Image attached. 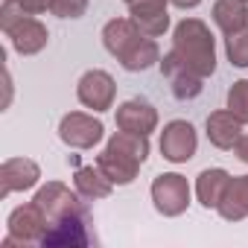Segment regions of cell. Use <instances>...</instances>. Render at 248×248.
<instances>
[{"label": "cell", "mask_w": 248, "mask_h": 248, "mask_svg": "<svg viewBox=\"0 0 248 248\" xmlns=\"http://www.w3.org/2000/svg\"><path fill=\"white\" fill-rule=\"evenodd\" d=\"M199 149V138H196V129L193 123L187 120H172L164 126L161 132V155L170 161V164H187Z\"/></svg>", "instance_id": "8"}, {"label": "cell", "mask_w": 248, "mask_h": 248, "mask_svg": "<svg viewBox=\"0 0 248 248\" xmlns=\"http://www.w3.org/2000/svg\"><path fill=\"white\" fill-rule=\"evenodd\" d=\"M129 3V15L132 21L152 38L164 35L170 30V15H167V3L170 0H126Z\"/></svg>", "instance_id": "12"}, {"label": "cell", "mask_w": 248, "mask_h": 248, "mask_svg": "<svg viewBox=\"0 0 248 248\" xmlns=\"http://www.w3.org/2000/svg\"><path fill=\"white\" fill-rule=\"evenodd\" d=\"M102 44H105V50L129 73L149 70L152 64L161 62L158 41L152 35H146L132 18H114V21H108L102 27Z\"/></svg>", "instance_id": "1"}, {"label": "cell", "mask_w": 248, "mask_h": 248, "mask_svg": "<svg viewBox=\"0 0 248 248\" xmlns=\"http://www.w3.org/2000/svg\"><path fill=\"white\" fill-rule=\"evenodd\" d=\"M6 228H9V236L0 242L3 248H15V245L24 248V245H32V242L41 245V239H44V233L50 228V219L35 202H30V204H21V207H15L9 213Z\"/></svg>", "instance_id": "4"}, {"label": "cell", "mask_w": 248, "mask_h": 248, "mask_svg": "<svg viewBox=\"0 0 248 248\" xmlns=\"http://www.w3.org/2000/svg\"><path fill=\"white\" fill-rule=\"evenodd\" d=\"M102 132H105L102 123L91 114H82V111H70L59 123V138L70 149H93L102 140Z\"/></svg>", "instance_id": "7"}, {"label": "cell", "mask_w": 248, "mask_h": 248, "mask_svg": "<svg viewBox=\"0 0 248 248\" xmlns=\"http://www.w3.org/2000/svg\"><path fill=\"white\" fill-rule=\"evenodd\" d=\"M213 21L225 35L239 32V30L248 27V6L242 0H216L213 3Z\"/></svg>", "instance_id": "20"}, {"label": "cell", "mask_w": 248, "mask_h": 248, "mask_svg": "<svg viewBox=\"0 0 248 248\" xmlns=\"http://www.w3.org/2000/svg\"><path fill=\"white\" fill-rule=\"evenodd\" d=\"M91 216H70V219H62V222H53L41 239L44 248L50 245H70V248H82V245H91L93 236H91Z\"/></svg>", "instance_id": "11"}, {"label": "cell", "mask_w": 248, "mask_h": 248, "mask_svg": "<svg viewBox=\"0 0 248 248\" xmlns=\"http://www.w3.org/2000/svg\"><path fill=\"white\" fill-rule=\"evenodd\" d=\"M225 53L233 67H248V27L225 35Z\"/></svg>", "instance_id": "21"}, {"label": "cell", "mask_w": 248, "mask_h": 248, "mask_svg": "<svg viewBox=\"0 0 248 248\" xmlns=\"http://www.w3.org/2000/svg\"><path fill=\"white\" fill-rule=\"evenodd\" d=\"M6 35H9L12 47H15L21 56H35V53H41V50L47 47V41H50L47 27H44L38 18H32V15H24Z\"/></svg>", "instance_id": "14"}, {"label": "cell", "mask_w": 248, "mask_h": 248, "mask_svg": "<svg viewBox=\"0 0 248 248\" xmlns=\"http://www.w3.org/2000/svg\"><path fill=\"white\" fill-rule=\"evenodd\" d=\"M231 175L222 170V167H213V170H204L199 178H196V196H199V204L202 207H219L222 196H225V187H228Z\"/></svg>", "instance_id": "19"}, {"label": "cell", "mask_w": 248, "mask_h": 248, "mask_svg": "<svg viewBox=\"0 0 248 248\" xmlns=\"http://www.w3.org/2000/svg\"><path fill=\"white\" fill-rule=\"evenodd\" d=\"M41 178V170L30 158H9L0 167V199H6L21 190H32Z\"/></svg>", "instance_id": "10"}, {"label": "cell", "mask_w": 248, "mask_h": 248, "mask_svg": "<svg viewBox=\"0 0 248 248\" xmlns=\"http://www.w3.org/2000/svg\"><path fill=\"white\" fill-rule=\"evenodd\" d=\"M239 138H242V123L228 108L225 111H213L207 117V140L216 149H233Z\"/></svg>", "instance_id": "16"}, {"label": "cell", "mask_w": 248, "mask_h": 248, "mask_svg": "<svg viewBox=\"0 0 248 248\" xmlns=\"http://www.w3.org/2000/svg\"><path fill=\"white\" fill-rule=\"evenodd\" d=\"M50 12L56 18H82L88 12V0H53Z\"/></svg>", "instance_id": "23"}, {"label": "cell", "mask_w": 248, "mask_h": 248, "mask_svg": "<svg viewBox=\"0 0 248 248\" xmlns=\"http://www.w3.org/2000/svg\"><path fill=\"white\" fill-rule=\"evenodd\" d=\"M149 158V135H138V132H126L120 129L117 135H111V140L105 143V149L96 155V167L114 181V184H132L140 172V167Z\"/></svg>", "instance_id": "2"}, {"label": "cell", "mask_w": 248, "mask_h": 248, "mask_svg": "<svg viewBox=\"0 0 248 248\" xmlns=\"http://www.w3.org/2000/svg\"><path fill=\"white\" fill-rule=\"evenodd\" d=\"M242 3H248V0H242Z\"/></svg>", "instance_id": "27"}, {"label": "cell", "mask_w": 248, "mask_h": 248, "mask_svg": "<svg viewBox=\"0 0 248 248\" xmlns=\"http://www.w3.org/2000/svg\"><path fill=\"white\" fill-rule=\"evenodd\" d=\"M170 3H172V6H178V9H196L202 0H170Z\"/></svg>", "instance_id": "26"}, {"label": "cell", "mask_w": 248, "mask_h": 248, "mask_svg": "<svg viewBox=\"0 0 248 248\" xmlns=\"http://www.w3.org/2000/svg\"><path fill=\"white\" fill-rule=\"evenodd\" d=\"M32 202L47 213L50 225H53V222H62V219H70V216H85V213H88L82 196H79L76 190H70L67 184H62V181H47V184L35 193Z\"/></svg>", "instance_id": "5"}, {"label": "cell", "mask_w": 248, "mask_h": 248, "mask_svg": "<svg viewBox=\"0 0 248 248\" xmlns=\"http://www.w3.org/2000/svg\"><path fill=\"white\" fill-rule=\"evenodd\" d=\"M114 93H117V85L111 79V73L105 70H88L79 85H76V96L85 108H93V111H108L114 105Z\"/></svg>", "instance_id": "9"}, {"label": "cell", "mask_w": 248, "mask_h": 248, "mask_svg": "<svg viewBox=\"0 0 248 248\" xmlns=\"http://www.w3.org/2000/svg\"><path fill=\"white\" fill-rule=\"evenodd\" d=\"M228 111L242 123H248V79H239V82H233L231 85V91H228Z\"/></svg>", "instance_id": "22"}, {"label": "cell", "mask_w": 248, "mask_h": 248, "mask_svg": "<svg viewBox=\"0 0 248 248\" xmlns=\"http://www.w3.org/2000/svg\"><path fill=\"white\" fill-rule=\"evenodd\" d=\"M187 70L207 79L216 70V44L210 35V27L199 18H184L172 32V50H170Z\"/></svg>", "instance_id": "3"}, {"label": "cell", "mask_w": 248, "mask_h": 248, "mask_svg": "<svg viewBox=\"0 0 248 248\" xmlns=\"http://www.w3.org/2000/svg\"><path fill=\"white\" fill-rule=\"evenodd\" d=\"M152 204L161 216H181L190 204V184L178 172H164L152 181Z\"/></svg>", "instance_id": "6"}, {"label": "cell", "mask_w": 248, "mask_h": 248, "mask_svg": "<svg viewBox=\"0 0 248 248\" xmlns=\"http://www.w3.org/2000/svg\"><path fill=\"white\" fill-rule=\"evenodd\" d=\"M233 155H236L242 164H248V135H242V138L236 140V146H233Z\"/></svg>", "instance_id": "25"}, {"label": "cell", "mask_w": 248, "mask_h": 248, "mask_svg": "<svg viewBox=\"0 0 248 248\" xmlns=\"http://www.w3.org/2000/svg\"><path fill=\"white\" fill-rule=\"evenodd\" d=\"M18 3L24 6V12H30V15H41V12H47V9L53 6V0H18Z\"/></svg>", "instance_id": "24"}, {"label": "cell", "mask_w": 248, "mask_h": 248, "mask_svg": "<svg viewBox=\"0 0 248 248\" xmlns=\"http://www.w3.org/2000/svg\"><path fill=\"white\" fill-rule=\"evenodd\" d=\"M161 70H164V76H167L170 91H172L175 99H196V96L202 93V82H204V79H202L199 73L187 70L172 53H167V56L161 59Z\"/></svg>", "instance_id": "15"}, {"label": "cell", "mask_w": 248, "mask_h": 248, "mask_svg": "<svg viewBox=\"0 0 248 248\" xmlns=\"http://www.w3.org/2000/svg\"><path fill=\"white\" fill-rule=\"evenodd\" d=\"M216 210L225 222H239L248 216V175H236L228 181L225 196H222Z\"/></svg>", "instance_id": "17"}, {"label": "cell", "mask_w": 248, "mask_h": 248, "mask_svg": "<svg viewBox=\"0 0 248 248\" xmlns=\"http://www.w3.org/2000/svg\"><path fill=\"white\" fill-rule=\"evenodd\" d=\"M117 129L138 132V135H152L158 129V111L146 99H129L117 108Z\"/></svg>", "instance_id": "13"}, {"label": "cell", "mask_w": 248, "mask_h": 248, "mask_svg": "<svg viewBox=\"0 0 248 248\" xmlns=\"http://www.w3.org/2000/svg\"><path fill=\"white\" fill-rule=\"evenodd\" d=\"M73 187L85 202H96V199H108L114 190V181L99 170V167H79L73 175Z\"/></svg>", "instance_id": "18"}]
</instances>
